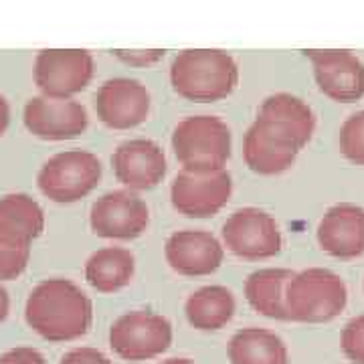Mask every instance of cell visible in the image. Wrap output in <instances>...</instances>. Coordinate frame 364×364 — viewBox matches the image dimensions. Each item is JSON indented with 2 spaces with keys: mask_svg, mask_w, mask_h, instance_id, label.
Wrapping results in <instances>:
<instances>
[{
  "mask_svg": "<svg viewBox=\"0 0 364 364\" xmlns=\"http://www.w3.org/2000/svg\"><path fill=\"white\" fill-rule=\"evenodd\" d=\"M24 318L45 340L69 342L89 332L93 322V303L73 281L47 279L31 292Z\"/></svg>",
  "mask_w": 364,
  "mask_h": 364,
  "instance_id": "1",
  "label": "cell"
},
{
  "mask_svg": "<svg viewBox=\"0 0 364 364\" xmlns=\"http://www.w3.org/2000/svg\"><path fill=\"white\" fill-rule=\"evenodd\" d=\"M172 89L198 104H213L229 97L239 84L235 59L221 49H187L171 65Z\"/></svg>",
  "mask_w": 364,
  "mask_h": 364,
  "instance_id": "2",
  "label": "cell"
},
{
  "mask_svg": "<svg viewBox=\"0 0 364 364\" xmlns=\"http://www.w3.org/2000/svg\"><path fill=\"white\" fill-rule=\"evenodd\" d=\"M233 136L219 116H189L172 132V150L182 171H225L231 158Z\"/></svg>",
  "mask_w": 364,
  "mask_h": 364,
  "instance_id": "3",
  "label": "cell"
},
{
  "mask_svg": "<svg viewBox=\"0 0 364 364\" xmlns=\"http://www.w3.org/2000/svg\"><path fill=\"white\" fill-rule=\"evenodd\" d=\"M45 213L26 194L0 198V281L21 276L31 258L33 239L43 233Z\"/></svg>",
  "mask_w": 364,
  "mask_h": 364,
  "instance_id": "4",
  "label": "cell"
},
{
  "mask_svg": "<svg viewBox=\"0 0 364 364\" xmlns=\"http://www.w3.org/2000/svg\"><path fill=\"white\" fill-rule=\"evenodd\" d=\"M348 301L344 279L324 267H310L285 285V308L290 320L322 324L340 316Z\"/></svg>",
  "mask_w": 364,
  "mask_h": 364,
  "instance_id": "5",
  "label": "cell"
},
{
  "mask_svg": "<svg viewBox=\"0 0 364 364\" xmlns=\"http://www.w3.org/2000/svg\"><path fill=\"white\" fill-rule=\"evenodd\" d=\"M102 162L87 150H65L51 156L37 176L39 191L53 203H77L95 191L102 180Z\"/></svg>",
  "mask_w": 364,
  "mask_h": 364,
  "instance_id": "6",
  "label": "cell"
},
{
  "mask_svg": "<svg viewBox=\"0 0 364 364\" xmlns=\"http://www.w3.org/2000/svg\"><path fill=\"white\" fill-rule=\"evenodd\" d=\"M171 344V322L160 314L146 310L128 312L120 316L109 328L111 350L128 363L152 361L162 352H166Z\"/></svg>",
  "mask_w": 364,
  "mask_h": 364,
  "instance_id": "7",
  "label": "cell"
},
{
  "mask_svg": "<svg viewBox=\"0 0 364 364\" xmlns=\"http://www.w3.org/2000/svg\"><path fill=\"white\" fill-rule=\"evenodd\" d=\"M223 247L247 261L276 258L281 251V231L269 213L245 207L231 214L221 229Z\"/></svg>",
  "mask_w": 364,
  "mask_h": 364,
  "instance_id": "8",
  "label": "cell"
},
{
  "mask_svg": "<svg viewBox=\"0 0 364 364\" xmlns=\"http://www.w3.org/2000/svg\"><path fill=\"white\" fill-rule=\"evenodd\" d=\"M95 61L86 49H45L35 59V84L47 97L69 100L93 79Z\"/></svg>",
  "mask_w": 364,
  "mask_h": 364,
  "instance_id": "9",
  "label": "cell"
},
{
  "mask_svg": "<svg viewBox=\"0 0 364 364\" xmlns=\"http://www.w3.org/2000/svg\"><path fill=\"white\" fill-rule=\"evenodd\" d=\"M233 180L227 171H180L171 187L172 207L189 219L214 216L231 198Z\"/></svg>",
  "mask_w": 364,
  "mask_h": 364,
  "instance_id": "10",
  "label": "cell"
},
{
  "mask_svg": "<svg viewBox=\"0 0 364 364\" xmlns=\"http://www.w3.org/2000/svg\"><path fill=\"white\" fill-rule=\"evenodd\" d=\"M89 225L95 235L104 239H138L150 225V209L132 191H111L91 205Z\"/></svg>",
  "mask_w": 364,
  "mask_h": 364,
  "instance_id": "11",
  "label": "cell"
},
{
  "mask_svg": "<svg viewBox=\"0 0 364 364\" xmlns=\"http://www.w3.org/2000/svg\"><path fill=\"white\" fill-rule=\"evenodd\" d=\"M318 89L332 102L352 104L364 97V63L348 49H306Z\"/></svg>",
  "mask_w": 364,
  "mask_h": 364,
  "instance_id": "12",
  "label": "cell"
},
{
  "mask_svg": "<svg viewBox=\"0 0 364 364\" xmlns=\"http://www.w3.org/2000/svg\"><path fill=\"white\" fill-rule=\"evenodd\" d=\"M150 91L138 79L113 77L104 81L95 93L100 122L111 129H129L144 124L150 116Z\"/></svg>",
  "mask_w": 364,
  "mask_h": 364,
  "instance_id": "13",
  "label": "cell"
},
{
  "mask_svg": "<svg viewBox=\"0 0 364 364\" xmlns=\"http://www.w3.org/2000/svg\"><path fill=\"white\" fill-rule=\"evenodd\" d=\"M300 150V142L290 132L259 116L243 140V158L247 166L265 176L287 171Z\"/></svg>",
  "mask_w": 364,
  "mask_h": 364,
  "instance_id": "14",
  "label": "cell"
},
{
  "mask_svg": "<svg viewBox=\"0 0 364 364\" xmlns=\"http://www.w3.org/2000/svg\"><path fill=\"white\" fill-rule=\"evenodd\" d=\"M24 126L43 140H73L89 126L87 109L75 100L59 97H33L24 106Z\"/></svg>",
  "mask_w": 364,
  "mask_h": 364,
  "instance_id": "15",
  "label": "cell"
},
{
  "mask_svg": "<svg viewBox=\"0 0 364 364\" xmlns=\"http://www.w3.org/2000/svg\"><path fill=\"white\" fill-rule=\"evenodd\" d=\"M111 166L118 182L129 191H150L164 180L168 172L164 150L146 138L122 142L113 150Z\"/></svg>",
  "mask_w": 364,
  "mask_h": 364,
  "instance_id": "16",
  "label": "cell"
},
{
  "mask_svg": "<svg viewBox=\"0 0 364 364\" xmlns=\"http://www.w3.org/2000/svg\"><path fill=\"white\" fill-rule=\"evenodd\" d=\"M164 258L176 274L203 278L211 276L221 267L225 259V247L209 231L184 229L166 239Z\"/></svg>",
  "mask_w": 364,
  "mask_h": 364,
  "instance_id": "17",
  "label": "cell"
},
{
  "mask_svg": "<svg viewBox=\"0 0 364 364\" xmlns=\"http://www.w3.org/2000/svg\"><path fill=\"white\" fill-rule=\"evenodd\" d=\"M318 243L336 259L364 255V209L348 203L328 209L318 225Z\"/></svg>",
  "mask_w": 364,
  "mask_h": 364,
  "instance_id": "18",
  "label": "cell"
},
{
  "mask_svg": "<svg viewBox=\"0 0 364 364\" xmlns=\"http://www.w3.org/2000/svg\"><path fill=\"white\" fill-rule=\"evenodd\" d=\"M292 278L294 271L290 269H258L245 281V298L261 316L271 320H290L285 308V285Z\"/></svg>",
  "mask_w": 364,
  "mask_h": 364,
  "instance_id": "19",
  "label": "cell"
},
{
  "mask_svg": "<svg viewBox=\"0 0 364 364\" xmlns=\"http://www.w3.org/2000/svg\"><path fill=\"white\" fill-rule=\"evenodd\" d=\"M235 296L225 285H205L189 296L184 312L196 330L213 332L227 326L235 316Z\"/></svg>",
  "mask_w": 364,
  "mask_h": 364,
  "instance_id": "20",
  "label": "cell"
},
{
  "mask_svg": "<svg viewBox=\"0 0 364 364\" xmlns=\"http://www.w3.org/2000/svg\"><path fill=\"white\" fill-rule=\"evenodd\" d=\"M231 364H290L285 342L265 328H243L229 342Z\"/></svg>",
  "mask_w": 364,
  "mask_h": 364,
  "instance_id": "21",
  "label": "cell"
},
{
  "mask_svg": "<svg viewBox=\"0 0 364 364\" xmlns=\"http://www.w3.org/2000/svg\"><path fill=\"white\" fill-rule=\"evenodd\" d=\"M134 269H136V259L129 249L104 247L87 259L86 279L93 290L102 294H113L132 281Z\"/></svg>",
  "mask_w": 364,
  "mask_h": 364,
  "instance_id": "22",
  "label": "cell"
},
{
  "mask_svg": "<svg viewBox=\"0 0 364 364\" xmlns=\"http://www.w3.org/2000/svg\"><path fill=\"white\" fill-rule=\"evenodd\" d=\"M258 116L290 132L300 142L301 148L312 140V134L316 129V116L312 107L292 93L269 95L259 107Z\"/></svg>",
  "mask_w": 364,
  "mask_h": 364,
  "instance_id": "23",
  "label": "cell"
},
{
  "mask_svg": "<svg viewBox=\"0 0 364 364\" xmlns=\"http://www.w3.org/2000/svg\"><path fill=\"white\" fill-rule=\"evenodd\" d=\"M340 152L350 162L364 166V109L352 113L342 124Z\"/></svg>",
  "mask_w": 364,
  "mask_h": 364,
  "instance_id": "24",
  "label": "cell"
},
{
  "mask_svg": "<svg viewBox=\"0 0 364 364\" xmlns=\"http://www.w3.org/2000/svg\"><path fill=\"white\" fill-rule=\"evenodd\" d=\"M340 346L352 364H364V314L356 316L344 326Z\"/></svg>",
  "mask_w": 364,
  "mask_h": 364,
  "instance_id": "25",
  "label": "cell"
},
{
  "mask_svg": "<svg viewBox=\"0 0 364 364\" xmlns=\"http://www.w3.org/2000/svg\"><path fill=\"white\" fill-rule=\"evenodd\" d=\"M111 53L129 67H146V65L158 63L166 51L164 49H116Z\"/></svg>",
  "mask_w": 364,
  "mask_h": 364,
  "instance_id": "26",
  "label": "cell"
},
{
  "mask_svg": "<svg viewBox=\"0 0 364 364\" xmlns=\"http://www.w3.org/2000/svg\"><path fill=\"white\" fill-rule=\"evenodd\" d=\"M61 364H113V361H109L102 350L86 346L67 352L61 358Z\"/></svg>",
  "mask_w": 364,
  "mask_h": 364,
  "instance_id": "27",
  "label": "cell"
},
{
  "mask_svg": "<svg viewBox=\"0 0 364 364\" xmlns=\"http://www.w3.org/2000/svg\"><path fill=\"white\" fill-rule=\"evenodd\" d=\"M0 364H47L35 348H13L0 356Z\"/></svg>",
  "mask_w": 364,
  "mask_h": 364,
  "instance_id": "28",
  "label": "cell"
},
{
  "mask_svg": "<svg viewBox=\"0 0 364 364\" xmlns=\"http://www.w3.org/2000/svg\"><path fill=\"white\" fill-rule=\"evenodd\" d=\"M8 122H10V107H8V102L0 95V138L8 128Z\"/></svg>",
  "mask_w": 364,
  "mask_h": 364,
  "instance_id": "29",
  "label": "cell"
},
{
  "mask_svg": "<svg viewBox=\"0 0 364 364\" xmlns=\"http://www.w3.org/2000/svg\"><path fill=\"white\" fill-rule=\"evenodd\" d=\"M6 314H8V294H6V290L0 285V322L6 318Z\"/></svg>",
  "mask_w": 364,
  "mask_h": 364,
  "instance_id": "30",
  "label": "cell"
},
{
  "mask_svg": "<svg viewBox=\"0 0 364 364\" xmlns=\"http://www.w3.org/2000/svg\"><path fill=\"white\" fill-rule=\"evenodd\" d=\"M158 364H196L191 358H168V361H162V363Z\"/></svg>",
  "mask_w": 364,
  "mask_h": 364,
  "instance_id": "31",
  "label": "cell"
}]
</instances>
